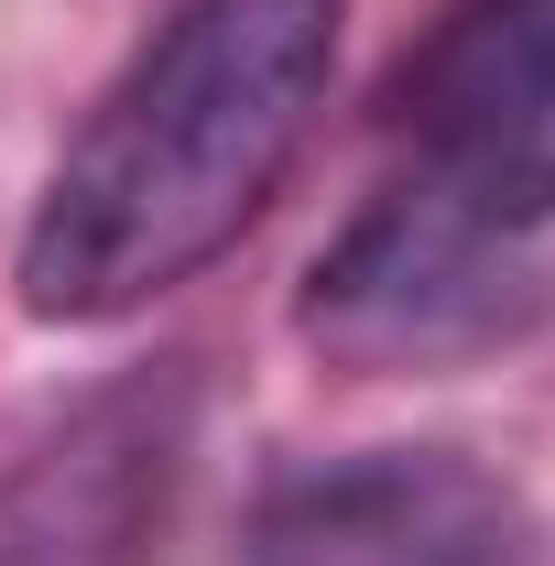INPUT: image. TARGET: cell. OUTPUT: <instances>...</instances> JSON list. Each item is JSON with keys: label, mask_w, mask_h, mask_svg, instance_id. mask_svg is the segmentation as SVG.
Segmentation results:
<instances>
[{"label": "cell", "mask_w": 555, "mask_h": 566, "mask_svg": "<svg viewBox=\"0 0 555 566\" xmlns=\"http://www.w3.org/2000/svg\"><path fill=\"white\" fill-rule=\"evenodd\" d=\"M545 316V273L534 240L469 218L415 175H392L370 208L316 251V273L294 294V327L327 370H458V359L512 349Z\"/></svg>", "instance_id": "cell-2"}, {"label": "cell", "mask_w": 555, "mask_h": 566, "mask_svg": "<svg viewBox=\"0 0 555 566\" xmlns=\"http://www.w3.org/2000/svg\"><path fill=\"white\" fill-rule=\"evenodd\" d=\"M392 120L415 142V186L534 240L555 218V0H469L404 66Z\"/></svg>", "instance_id": "cell-3"}, {"label": "cell", "mask_w": 555, "mask_h": 566, "mask_svg": "<svg viewBox=\"0 0 555 566\" xmlns=\"http://www.w3.org/2000/svg\"><path fill=\"white\" fill-rule=\"evenodd\" d=\"M348 0H175L109 76L22 218L11 294L33 327H121L197 283L273 208L327 109Z\"/></svg>", "instance_id": "cell-1"}, {"label": "cell", "mask_w": 555, "mask_h": 566, "mask_svg": "<svg viewBox=\"0 0 555 566\" xmlns=\"http://www.w3.org/2000/svg\"><path fill=\"white\" fill-rule=\"evenodd\" d=\"M186 436H197L186 370H142L98 392L0 480V566H164Z\"/></svg>", "instance_id": "cell-5"}, {"label": "cell", "mask_w": 555, "mask_h": 566, "mask_svg": "<svg viewBox=\"0 0 555 566\" xmlns=\"http://www.w3.org/2000/svg\"><path fill=\"white\" fill-rule=\"evenodd\" d=\"M251 566H534L523 491L458 447H359L251 512Z\"/></svg>", "instance_id": "cell-4"}]
</instances>
